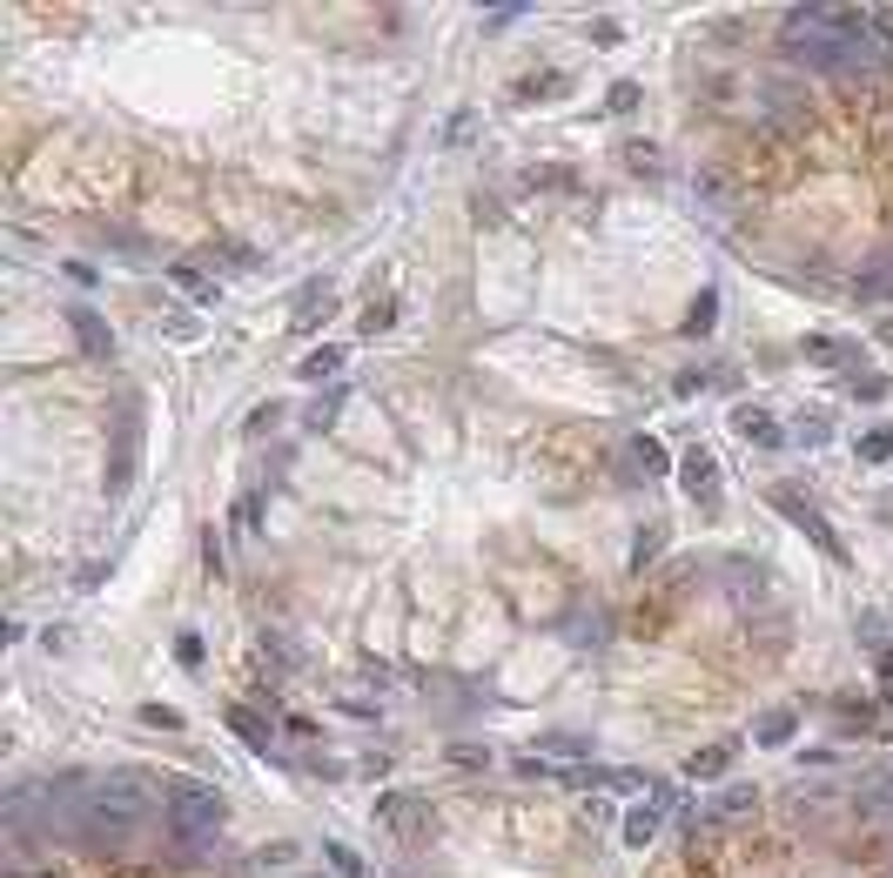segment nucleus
<instances>
[{
    "label": "nucleus",
    "instance_id": "f257e3e1",
    "mask_svg": "<svg viewBox=\"0 0 893 878\" xmlns=\"http://www.w3.org/2000/svg\"><path fill=\"white\" fill-rule=\"evenodd\" d=\"M155 818V792H148V778L141 771H108L88 784V799H81V818L74 832H88V838H108V845H128L135 832H148Z\"/></svg>",
    "mask_w": 893,
    "mask_h": 878
},
{
    "label": "nucleus",
    "instance_id": "f03ea898",
    "mask_svg": "<svg viewBox=\"0 0 893 878\" xmlns=\"http://www.w3.org/2000/svg\"><path fill=\"white\" fill-rule=\"evenodd\" d=\"M161 812H169V832L182 845H209L222 832V818H228L222 792L215 784H195V778H161Z\"/></svg>",
    "mask_w": 893,
    "mask_h": 878
},
{
    "label": "nucleus",
    "instance_id": "7ed1b4c3",
    "mask_svg": "<svg viewBox=\"0 0 893 878\" xmlns=\"http://www.w3.org/2000/svg\"><path fill=\"white\" fill-rule=\"evenodd\" d=\"M766 503H773V510H779V516L793 523V531H806V537H814V544H820V550H827L833 564H847V544L833 537V523H827V516H820L814 503H806L799 490H786V483H773V490H766Z\"/></svg>",
    "mask_w": 893,
    "mask_h": 878
},
{
    "label": "nucleus",
    "instance_id": "20e7f679",
    "mask_svg": "<svg viewBox=\"0 0 893 878\" xmlns=\"http://www.w3.org/2000/svg\"><path fill=\"white\" fill-rule=\"evenodd\" d=\"M376 825H390L403 845H424V838L437 832V812H430L424 799H411V792H383V799H376Z\"/></svg>",
    "mask_w": 893,
    "mask_h": 878
},
{
    "label": "nucleus",
    "instance_id": "39448f33",
    "mask_svg": "<svg viewBox=\"0 0 893 878\" xmlns=\"http://www.w3.org/2000/svg\"><path fill=\"white\" fill-rule=\"evenodd\" d=\"M679 483H685L692 503H719V463H712V450H685L679 457Z\"/></svg>",
    "mask_w": 893,
    "mask_h": 878
},
{
    "label": "nucleus",
    "instance_id": "423d86ee",
    "mask_svg": "<svg viewBox=\"0 0 893 878\" xmlns=\"http://www.w3.org/2000/svg\"><path fill=\"white\" fill-rule=\"evenodd\" d=\"M67 329H74V335H81V349H88V356H102V363H108V356H115V335H108V329H102V315H95V309H88V302H74V309H67Z\"/></svg>",
    "mask_w": 893,
    "mask_h": 878
},
{
    "label": "nucleus",
    "instance_id": "0eeeda50",
    "mask_svg": "<svg viewBox=\"0 0 893 878\" xmlns=\"http://www.w3.org/2000/svg\"><path fill=\"white\" fill-rule=\"evenodd\" d=\"M733 429L746 436V443H759V450H779V443H786L779 422H773L766 409H753V403H746V409H733Z\"/></svg>",
    "mask_w": 893,
    "mask_h": 878
},
{
    "label": "nucleus",
    "instance_id": "6e6552de",
    "mask_svg": "<svg viewBox=\"0 0 893 878\" xmlns=\"http://www.w3.org/2000/svg\"><path fill=\"white\" fill-rule=\"evenodd\" d=\"M793 731H799V711H793V705H779V711H759V725H753V738H759L766 751L793 745Z\"/></svg>",
    "mask_w": 893,
    "mask_h": 878
},
{
    "label": "nucleus",
    "instance_id": "1a4fd4ad",
    "mask_svg": "<svg viewBox=\"0 0 893 878\" xmlns=\"http://www.w3.org/2000/svg\"><path fill=\"white\" fill-rule=\"evenodd\" d=\"M659 832H666V805H638V812H625V845H638V852H645Z\"/></svg>",
    "mask_w": 893,
    "mask_h": 878
},
{
    "label": "nucleus",
    "instance_id": "9d476101",
    "mask_svg": "<svg viewBox=\"0 0 893 878\" xmlns=\"http://www.w3.org/2000/svg\"><path fill=\"white\" fill-rule=\"evenodd\" d=\"M725 771H733V745H705V751L685 758V778H699V784H712V778H725Z\"/></svg>",
    "mask_w": 893,
    "mask_h": 878
},
{
    "label": "nucleus",
    "instance_id": "9b49d317",
    "mask_svg": "<svg viewBox=\"0 0 893 878\" xmlns=\"http://www.w3.org/2000/svg\"><path fill=\"white\" fill-rule=\"evenodd\" d=\"M228 731H242V745H249V751H269V725L249 705H228Z\"/></svg>",
    "mask_w": 893,
    "mask_h": 878
},
{
    "label": "nucleus",
    "instance_id": "f8f14e48",
    "mask_svg": "<svg viewBox=\"0 0 893 878\" xmlns=\"http://www.w3.org/2000/svg\"><path fill=\"white\" fill-rule=\"evenodd\" d=\"M322 315H330V282H309L302 289V309H296V329H316Z\"/></svg>",
    "mask_w": 893,
    "mask_h": 878
},
{
    "label": "nucleus",
    "instance_id": "ddd939ff",
    "mask_svg": "<svg viewBox=\"0 0 893 878\" xmlns=\"http://www.w3.org/2000/svg\"><path fill=\"white\" fill-rule=\"evenodd\" d=\"M853 457H860V463H886V457H893V422H880V429H867V436H860V443H853Z\"/></svg>",
    "mask_w": 893,
    "mask_h": 878
},
{
    "label": "nucleus",
    "instance_id": "4468645a",
    "mask_svg": "<svg viewBox=\"0 0 893 878\" xmlns=\"http://www.w3.org/2000/svg\"><path fill=\"white\" fill-rule=\"evenodd\" d=\"M564 95V74H524L518 81V101H557Z\"/></svg>",
    "mask_w": 893,
    "mask_h": 878
},
{
    "label": "nucleus",
    "instance_id": "2eb2a0df",
    "mask_svg": "<svg viewBox=\"0 0 893 878\" xmlns=\"http://www.w3.org/2000/svg\"><path fill=\"white\" fill-rule=\"evenodd\" d=\"M343 370V349H316V356H302V383H322Z\"/></svg>",
    "mask_w": 893,
    "mask_h": 878
},
{
    "label": "nucleus",
    "instance_id": "dca6fc26",
    "mask_svg": "<svg viewBox=\"0 0 893 878\" xmlns=\"http://www.w3.org/2000/svg\"><path fill=\"white\" fill-rule=\"evenodd\" d=\"M538 745H544V751H557V758H585V751H592V738H578V731H544Z\"/></svg>",
    "mask_w": 893,
    "mask_h": 878
},
{
    "label": "nucleus",
    "instance_id": "f3484780",
    "mask_svg": "<svg viewBox=\"0 0 893 878\" xmlns=\"http://www.w3.org/2000/svg\"><path fill=\"white\" fill-rule=\"evenodd\" d=\"M712 322H719V296H712V289H705V296H699V302H692V315H685V335H705V329H712Z\"/></svg>",
    "mask_w": 893,
    "mask_h": 878
},
{
    "label": "nucleus",
    "instance_id": "a211bd4d",
    "mask_svg": "<svg viewBox=\"0 0 893 878\" xmlns=\"http://www.w3.org/2000/svg\"><path fill=\"white\" fill-rule=\"evenodd\" d=\"M169 276H176V289H189L195 302H215V282H209V276H195V269H182V261H176V269H169Z\"/></svg>",
    "mask_w": 893,
    "mask_h": 878
},
{
    "label": "nucleus",
    "instance_id": "6ab92c4d",
    "mask_svg": "<svg viewBox=\"0 0 893 878\" xmlns=\"http://www.w3.org/2000/svg\"><path fill=\"white\" fill-rule=\"evenodd\" d=\"M531 189H578L572 168H531Z\"/></svg>",
    "mask_w": 893,
    "mask_h": 878
},
{
    "label": "nucleus",
    "instance_id": "aec40b11",
    "mask_svg": "<svg viewBox=\"0 0 893 878\" xmlns=\"http://www.w3.org/2000/svg\"><path fill=\"white\" fill-rule=\"evenodd\" d=\"M235 523H242V531H256V523H263V496H256V490L235 496Z\"/></svg>",
    "mask_w": 893,
    "mask_h": 878
},
{
    "label": "nucleus",
    "instance_id": "412c9836",
    "mask_svg": "<svg viewBox=\"0 0 893 878\" xmlns=\"http://www.w3.org/2000/svg\"><path fill=\"white\" fill-rule=\"evenodd\" d=\"M659 544H666V531H645V537L631 544V564H638V570H652V557H659Z\"/></svg>",
    "mask_w": 893,
    "mask_h": 878
},
{
    "label": "nucleus",
    "instance_id": "4be33fe9",
    "mask_svg": "<svg viewBox=\"0 0 893 878\" xmlns=\"http://www.w3.org/2000/svg\"><path fill=\"white\" fill-rule=\"evenodd\" d=\"M337 409H343V389H330V396L309 409V429H330V422H337Z\"/></svg>",
    "mask_w": 893,
    "mask_h": 878
},
{
    "label": "nucleus",
    "instance_id": "5701e85b",
    "mask_svg": "<svg viewBox=\"0 0 893 878\" xmlns=\"http://www.w3.org/2000/svg\"><path fill=\"white\" fill-rule=\"evenodd\" d=\"M450 764H464V771H483V764H491V751H483V745H450Z\"/></svg>",
    "mask_w": 893,
    "mask_h": 878
},
{
    "label": "nucleus",
    "instance_id": "b1692460",
    "mask_svg": "<svg viewBox=\"0 0 893 878\" xmlns=\"http://www.w3.org/2000/svg\"><path fill=\"white\" fill-rule=\"evenodd\" d=\"M141 725H155V731H176V725H182V711H169V705H141Z\"/></svg>",
    "mask_w": 893,
    "mask_h": 878
},
{
    "label": "nucleus",
    "instance_id": "393cba45",
    "mask_svg": "<svg viewBox=\"0 0 893 878\" xmlns=\"http://www.w3.org/2000/svg\"><path fill=\"white\" fill-rule=\"evenodd\" d=\"M631 457H638V463H645V470H666V450H659V443H652V436H638V443H631Z\"/></svg>",
    "mask_w": 893,
    "mask_h": 878
},
{
    "label": "nucleus",
    "instance_id": "a878e982",
    "mask_svg": "<svg viewBox=\"0 0 893 878\" xmlns=\"http://www.w3.org/2000/svg\"><path fill=\"white\" fill-rule=\"evenodd\" d=\"M322 852H330V865H337L343 878H363V858H357V852H343V845H322Z\"/></svg>",
    "mask_w": 893,
    "mask_h": 878
},
{
    "label": "nucleus",
    "instance_id": "bb28decb",
    "mask_svg": "<svg viewBox=\"0 0 893 878\" xmlns=\"http://www.w3.org/2000/svg\"><path fill=\"white\" fill-rule=\"evenodd\" d=\"M631 108H638V81H618L612 87V115H631Z\"/></svg>",
    "mask_w": 893,
    "mask_h": 878
},
{
    "label": "nucleus",
    "instance_id": "cd10ccee",
    "mask_svg": "<svg viewBox=\"0 0 893 878\" xmlns=\"http://www.w3.org/2000/svg\"><path fill=\"white\" fill-rule=\"evenodd\" d=\"M176 657L195 671V664H202V638H195V631H182V638H176Z\"/></svg>",
    "mask_w": 893,
    "mask_h": 878
},
{
    "label": "nucleus",
    "instance_id": "c85d7f7f",
    "mask_svg": "<svg viewBox=\"0 0 893 878\" xmlns=\"http://www.w3.org/2000/svg\"><path fill=\"white\" fill-rule=\"evenodd\" d=\"M276 416H283V403H263V409L249 416V436H263V429H276Z\"/></svg>",
    "mask_w": 893,
    "mask_h": 878
},
{
    "label": "nucleus",
    "instance_id": "c756f323",
    "mask_svg": "<svg viewBox=\"0 0 893 878\" xmlns=\"http://www.w3.org/2000/svg\"><path fill=\"white\" fill-rule=\"evenodd\" d=\"M625 161H631L638 174H659V154H652V148H625Z\"/></svg>",
    "mask_w": 893,
    "mask_h": 878
},
{
    "label": "nucleus",
    "instance_id": "7c9ffc66",
    "mask_svg": "<svg viewBox=\"0 0 893 878\" xmlns=\"http://www.w3.org/2000/svg\"><path fill=\"white\" fill-rule=\"evenodd\" d=\"M853 396H867V403H880V396H886V376H860V383H853Z\"/></svg>",
    "mask_w": 893,
    "mask_h": 878
},
{
    "label": "nucleus",
    "instance_id": "2f4dec72",
    "mask_svg": "<svg viewBox=\"0 0 893 878\" xmlns=\"http://www.w3.org/2000/svg\"><path fill=\"white\" fill-rule=\"evenodd\" d=\"M880 690H886V697H893V644H886V651H880Z\"/></svg>",
    "mask_w": 893,
    "mask_h": 878
}]
</instances>
